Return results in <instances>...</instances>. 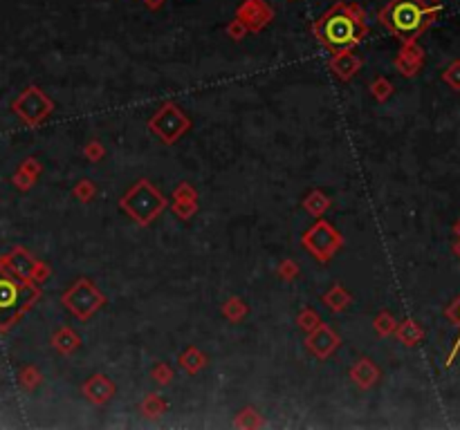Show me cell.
Listing matches in <instances>:
<instances>
[{
	"instance_id": "29",
	"label": "cell",
	"mask_w": 460,
	"mask_h": 430,
	"mask_svg": "<svg viewBox=\"0 0 460 430\" xmlns=\"http://www.w3.org/2000/svg\"><path fill=\"white\" fill-rule=\"evenodd\" d=\"M393 92H395V88H393V83H391L387 77H380V79H375V81L371 83V94H373V99L380 101V103L389 101L391 96H393Z\"/></svg>"
},
{
	"instance_id": "7",
	"label": "cell",
	"mask_w": 460,
	"mask_h": 430,
	"mask_svg": "<svg viewBox=\"0 0 460 430\" xmlns=\"http://www.w3.org/2000/svg\"><path fill=\"white\" fill-rule=\"evenodd\" d=\"M61 303L72 316H77L79 320H88L106 305V296L90 278H79V281L61 296Z\"/></svg>"
},
{
	"instance_id": "39",
	"label": "cell",
	"mask_w": 460,
	"mask_h": 430,
	"mask_svg": "<svg viewBox=\"0 0 460 430\" xmlns=\"http://www.w3.org/2000/svg\"><path fill=\"white\" fill-rule=\"evenodd\" d=\"M50 276H52V269H50L45 262H38L36 272H34V283H36V285H43Z\"/></svg>"
},
{
	"instance_id": "4",
	"label": "cell",
	"mask_w": 460,
	"mask_h": 430,
	"mask_svg": "<svg viewBox=\"0 0 460 430\" xmlns=\"http://www.w3.org/2000/svg\"><path fill=\"white\" fill-rule=\"evenodd\" d=\"M120 209L140 227L153 224L168 209V200L148 179H137L120 200Z\"/></svg>"
},
{
	"instance_id": "14",
	"label": "cell",
	"mask_w": 460,
	"mask_h": 430,
	"mask_svg": "<svg viewBox=\"0 0 460 430\" xmlns=\"http://www.w3.org/2000/svg\"><path fill=\"white\" fill-rule=\"evenodd\" d=\"M3 262L12 269L16 276L34 283V272H36V267H38L41 260L38 258H34V253H29L27 249H23V246H14V249L3 258Z\"/></svg>"
},
{
	"instance_id": "8",
	"label": "cell",
	"mask_w": 460,
	"mask_h": 430,
	"mask_svg": "<svg viewBox=\"0 0 460 430\" xmlns=\"http://www.w3.org/2000/svg\"><path fill=\"white\" fill-rule=\"evenodd\" d=\"M12 110L20 117V121L25 126L38 128L52 112H55V101H52L38 85H29V88H25L14 99Z\"/></svg>"
},
{
	"instance_id": "34",
	"label": "cell",
	"mask_w": 460,
	"mask_h": 430,
	"mask_svg": "<svg viewBox=\"0 0 460 430\" xmlns=\"http://www.w3.org/2000/svg\"><path fill=\"white\" fill-rule=\"evenodd\" d=\"M224 34H227V36H229L231 40H236V43H240V40H243L245 36H247V34H250V29H247V27H245V23H243V20H238L236 16H233V18L229 20V25H227V29H224Z\"/></svg>"
},
{
	"instance_id": "32",
	"label": "cell",
	"mask_w": 460,
	"mask_h": 430,
	"mask_svg": "<svg viewBox=\"0 0 460 430\" xmlns=\"http://www.w3.org/2000/svg\"><path fill=\"white\" fill-rule=\"evenodd\" d=\"M83 155H85V159H88V161H92V164H97V161H101L106 157V146L99 142V139H92V142L85 144Z\"/></svg>"
},
{
	"instance_id": "26",
	"label": "cell",
	"mask_w": 460,
	"mask_h": 430,
	"mask_svg": "<svg viewBox=\"0 0 460 430\" xmlns=\"http://www.w3.org/2000/svg\"><path fill=\"white\" fill-rule=\"evenodd\" d=\"M168 209L175 218L189 222L198 213V200H171Z\"/></svg>"
},
{
	"instance_id": "20",
	"label": "cell",
	"mask_w": 460,
	"mask_h": 430,
	"mask_svg": "<svg viewBox=\"0 0 460 430\" xmlns=\"http://www.w3.org/2000/svg\"><path fill=\"white\" fill-rule=\"evenodd\" d=\"M445 316H447V320H452L454 325L458 327V336H456L454 346H452V350H449L447 359H445V368H452L454 361H456V357L460 354V296L445 309Z\"/></svg>"
},
{
	"instance_id": "24",
	"label": "cell",
	"mask_w": 460,
	"mask_h": 430,
	"mask_svg": "<svg viewBox=\"0 0 460 430\" xmlns=\"http://www.w3.org/2000/svg\"><path fill=\"white\" fill-rule=\"evenodd\" d=\"M233 426L236 428H263L265 426V422H263V415L256 410V408H252V406H247V408H243V410L233 417Z\"/></svg>"
},
{
	"instance_id": "21",
	"label": "cell",
	"mask_w": 460,
	"mask_h": 430,
	"mask_svg": "<svg viewBox=\"0 0 460 430\" xmlns=\"http://www.w3.org/2000/svg\"><path fill=\"white\" fill-rule=\"evenodd\" d=\"M303 209L312 215V218H324V213L330 209V198L324 191H312V193H308V198L303 200Z\"/></svg>"
},
{
	"instance_id": "2",
	"label": "cell",
	"mask_w": 460,
	"mask_h": 430,
	"mask_svg": "<svg viewBox=\"0 0 460 430\" xmlns=\"http://www.w3.org/2000/svg\"><path fill=\"white\" fill-rule=\"evenodd\" d=\"M440 12V3L429 5L424 0H389L380 9L378 20L384 29L400 38V43H415Z\"/></svg>"
},
{
	"instance_id": "15",
	"label": "cell",
	"mask_w": 460,
	"mask_h": 430,
	"mask_svg": "<svg viewBox=\"0 0 460 430\" xmlns=\"http://www.w3.org/2000/svg\"><path fill=\"white\" fill-rule=\"evenodd\" d=\"M380 376H382L380 368H378V365L373 363L371 359H366V357L359 359V361L350 368V379H352V383H355L357 388H361V390L375 388L378 381H380Z\"/></svg>"
},
{
	"instance_id": "19",
	"label": "cell",
	"mask_w": 460,
	"mask_h": 430,
	"mask_svg": "<svg viewBox=\"0 0 460 430\" xmlns=\"http://www.w3.org/2000/svg\"><path fill=\"white\" fill-rule=\"evenodd\" d=\"M321 300H324V305L330 311H335V314H337V311L348 309V305L352 303V294L348 292L344 285H333L324 296H321Z\"/></svg>"
},
{
	"instance_id": "17",
	"label": "cell",
	"mask_w": 460,
	"mask_h": 430,
	"mask_svg": "<svg viewBox=\"0 0 460 430\" xmlns=\"http://www.w3.org/2000/svg\"><path fill=\"white\" fill-rule=\"evenodd\" d=\"M52 346L61 354H74L81 348V336L74 332L72 327H59L55 334H52Z\"/></svg>"
},
{
	"instance_id": "38",
	"label": "cell",
	"mask_w": 460,
	"mask_h": 430,
	"mask_svg": "<svg viewBox=\"0 0 460 430\" xmlns=\"http://www.w3.org/2000/svg\"><path fill=\"white\" fill-rule=\"evenodd\" d=\"M18 168H23L27 175H31L34 179H38L41 177V173H43V166L38 164V159H34V157H27L23 164H20Z\"/></svg>"
},
{
	"instance_id": "23",
	"label": "cell",
	"mask_w": 460,
	"mask_h": 430,
	"mask_svg": "<svg viewBox=\"0 0 460 430\" xmlns=\"http://www.w3.org/2000/svg\"><path fill=\"white\" fill-rule=\"evenodd\" d=\"M247 314H250V307H247V303H245L243 298L233 296L229 300H224L222 316L227 318L229 322H240V320H245V316H247Z\"/></svg>"
},
{
	"instance_id": "42",
	"label": "cell",
	"mask_w": 460,
	"mask_h": 430,
	"mask_svg": "<svg viewBox=\"0 0 460 430\" xmlns=\"http://www.w3.org/2000/svg\"><path fill=\"white\" fill-rule=\"evenodd\" d=\"M424 3H429V5H438L440 0H424Z\"/></svg>"
},
{
	"instance_id": "30",
	"label": "cell",
	"mask_w": 460,
	"mask_h": 430,
	"mask_svg": "<svg viewBox=\"0 0 460 430\" xmlns=\"http://www.w3.org/2000/svg\"><path fill=\"white\" fill-rule=\"evenodd\" d=\"M97 191L99 188L92 179H79L72 188V195L77 198L79 202H92L94 198H97Z\"/></svg>"
},
{
	"instance_id": "25",
	"label": "cell",
	"mask_w": 460,
	"mask_h": 430,
	"mask_svg": "<svg viewBox=\"0 0 460 430\" xmlns=\"http://www.w3.org/2000/svg\"><path fill=\"white\" fill-rule=\"evenodd\" d=\"M395 327H398V320L391 314V311L382 309L380 314L373 318V329H375L378 336H391L395 334Z\"/></svg>"
},
{
	"instance_id": "12",
	"label": "cell",
	"mask_w": 460,
	"mask_h": 430,
	"mask_svg": "<svg viewBox=\"0 0 460 430\" xmlns=\"http://www.w3.org/2000/svg\"><path fill=\"white\" fill-rule=\"evenodd\" d=\"M81 392H83V396H85V399H88L90 403H94V406H106V403H108L113 396H115L117 385L113 383L110 376H106V374H92L90 379L81 385Z\"/></svg>"
},
{
	"instance_id": "27",
	"label": "cell",
	"mask_w": 460,
	"mask_h": 430,
	"mask_svg": "<svg viewBox=\"0 0 460 430\" xmlns=\"http://www.w3.org/2000/svg\"><path fill=\"white\" fill-rule=\"evenodd\" d=\"M321 316L317 314L315 309H310V307H303L301 311H299V316H296V325H299V329L301 332H306V334H310L312 329H317L319 325H321Z\"/></svg>"
},
{
	"instance_id": "40",
	"label": "cell",
	"mask_w": 460,
	"mask_h": 430,
	"mask_svg": "<svg viewBox=\"0 0 460 430\" xmlns=\"http://www.w3.org/2000/svg\"><path fill=\"white\" fill-rule=\"evenodd\" d=\"M454 235H456V242H454V251H456V255L460 258V220L456 222V227H454Z\"/></svg>"
},
{
	"instance_id": "33",
	"label": "cell",
	"mask_w": 460,
	"mask_h": 430,
	"mask_svg": "<svg viewBox=\"0 0 460 430\" xmlns=\"http://www.w3.org/2000/svg\"><path fill=\"white\" fill-rule=\"evenodd\" d=\"M151 379L159 385H168L171 381H173V370H171L168 363H157L151 370Z\"/></svg>"
},
{
	"instance_id": "1",
	"label": "cell",
	"mask_w": 460,
	"mask_h": 430,
	"mask_svg": "<svg viewBox=\"0 0 460 430\" xmlns=\"http://www.w3.org/2000/svg\"><path fill=\"white\" fill-rule=\"evenodd\" d=\"M312 34L330 54L355 50L368 34L366 12L357 3L337 0L312 23Z\"/></svg>"
},
{
	"instance_id": "35",
	"label": "cell",
	"mask_w": 460,
	"mask_h": 430,
	"mask_svg": "<svg viewBox=\"0 0 460 430\" xmlns=\"http://www.w3.org/2000/svg\"><path fill=\"white\" fill-rule=\"evenodd\" d=\"M299 274H301V269H299V265L294 260H283L279 265V278L285 283L294 281V278H299Z\"/></svg>"
},
{
	"instance_id": "6",
	"label": "cell",
	"mask_w": 460,
	"mask_h": 430,
	"mask_svg": "<svg viewBox=\"0 0 460 430\" xmlns=\"http://www.w3.org/2000/svg\"><path fill=\"white\" fill-rule=\"evenodd\" d=\"M301 246L319 262H330L344 246L341 233L324 218H317V222L301 235Z\"/></svg>"
},
{
	"instance_id": "16",
	"label": "cell",
	"mask_w": 460,
	"mask_h": 430,
	"mask_svg": "<svg viewBox=\"0 0 460 430\" xmlns=\"http://www.w3.org/2000/svg\"><path fill=\"white\" fill-rule=\"evenodd\" d=\"M395 339L406 348L420 346L422 339H424V329L420 327V322H415L413 318H406V320L398 322V327H395Z\"/></svg>"
},
{
	"instance_id": "18",
	"label": "cell",
	"mask_w": 460,
	"mask_h": 430,
	"mask_svg": "<svg viewBox=\"0 0 460 430\" xmlns=\"http://www.w3.org/2000/svg\"><path fill=\"white\" fill-rule=\"evenodd\" d=\"M178 363H180V368L185 370V372H189V374H198V372H202V370L207 368L209 359H207V354L202 352V350H198V348H194V346H189L185 352L180 354Z\"/></svg>"
},
{
	"instance_id": "5",
	"label": "cell",
	"mask_w": 460,
	"mask_h": 430,
	"mask_svg": "<svg viewBox=\"0 0 460 430\" xmlns=\"http://www.w3.org/2000/svg\"><path fill=\"white\" fill-rule=\"evenodd\" d=\"M148 131H151L162 144L173 146L191 131V119L178 103L166 101L151 119H148Z\"/></svg>"
},
{
	"instance_id": "37",
	"label": "cell",
	"mask_w": 460,
	"mask_h": 430,
	"mask_svg": "<svg viewBox=\"0 0 460 430\" xmlns=\"http://www.w3.org/2000/svg\"><path fill=\"white\" fill-rule=\"evenodd\" d=\"M12 181H14V186H16L18 191H29L31 186L36 184V179L31 177V175H27L23 168H18L16 173L12 175Z\"/></svg>"
},
{
	"instance_id": "22",
	"label": "cell",
	"mask_w": 460,
	"mask_h": 430,
	"mask_svg": "<svg viewBox=\"0 0 460 430\" xmlns=\"http://www.w3.org/2000/svg\"><path fill=\"white\" fill-rule=\"evenodd\" d=\"M140 410H142L144 417L155 419V417H162V415L168 410V403H166L159 394L148 392V394L144 396V399H142V403H140Z\"/></svg>"
},
{
	"instance_id": "36",
	"label": "cell",
	"mask_w": 460,
	"mask_h": 430,
	"mask_svg": "<svg viewBox=\"0 0 460 430\" xmlns=\"http://www.w3.org/2000/svg\"><path fill=\"white\" fill-rule=\"evenodd\" d=\"M171 200H198V191L189 184V181H182L171 193Z\"/></svg>"
},
{
	"instance_id": "28",
	"label": "cell",
	"mask_w": 460,
	"mask_h": 430,
	"mask_svg": "<svg viewBox=\"0 0 460 430\" xmlns=\"http://www.w3.org/2000/svg\"><path fill=\"white\" fill-rule=\"evenodd\" d=\"M18 381L27 392H31L43 383V374L38 372V368H34V365H25V368L20 370V374H18Z\"/></svg>"
},
{
	"instance_id": "41",
	"label": "cell",
	"mask_w": 460,
	"mask_h": 430,
	"mask_svg": "<svg viewBox=\"0 0 460 430\" xmlns=\"http://www.w3.org/2000/svg\"><path fill=\"white\" fill-rule=\"evenodd\" d=\"M142 3H144L148 9H159V7L166 3V0H142Z\"/></svg>"
},
{
	"instance_id": "10",
	"label": "cell",
	"mask_w": 460,
	"mask_h": 430,
	"mask_svg": "<svg viewBox=\"0 0 460 430\" xmlns=\"http://www.w3.org/2000/svg\"><path fill=\"white\" fill-rule=\"evenodd\" d=\"M339 346H341L339 334L330 325H326V322H321V325L310 332L308 339H306V348L321 361L333 357Z\"/></svg>"
},
{
	"instance_id": "3",
	"label": "cell",
	"mask_w": 460,
	"mask_h": 430,
	"mask_svg": "<svg viewBox=\"0 0 460 430\" xmlns=\"http://www.w3.org/2000/svg\"><path fill=\"white\" fill-rule=\"evenodd\" d=\"M38 298L41 285L16 276L0 258V332L12 329Z\"/></svg>"
},
{
	"instance_id": "31",
	"label": "cell",
	"mask_w": 460,
	"mask_h": 430,
	"mask_svg": "<svg viewBox=\"0 0 460 430\" xmlns=\"http://www.w3.org/2000/svg\"><path fill=\"white\" fill-rule=\"evenodd\" d=\"M443 81H445L452 90H458V92H460V59L452 61V63H449V66L445 68Z\"/></svg>"
},
{
	"instance_id": "9",
	"label": "cell",
	"mask_w": 460,
	"mask_h": 430,
	"mask_svg": "<svg viewBox=\"0 0 460 430\" xmlns=\"http://www.w3.org/2000/svg\"><path fill=\"white\" fill-rule=\"evenodd\" d=\"M236 18L243 20L250 34H259L274 20V9L265 0H243L236 7Z\"/></svg>"
},
{
	"instance_id": "11",
	"label": "cell",
	"mask_w": 460,
	"mask_h": 430,
	"mask_svg": "<svg viewBox=\"0 0 460 430\" xmlns=\"http://www.w3.org/2000/svg\"><path fill=\"white\" fill-rule=\"evenodd\" d=\"M422 66H424V50L418 45V40L402 43L398 57H395V61H393V68L398 70L402 77L411 79V77H415V74H420Z\"/></svg>"
},
{
	"instance_id": "13",
	"label": "cell",
	"mask_w": 460,
	"mask_h": 430,
	"mask_svg": "<svg viewBox=\"0 0 460 430\" xmlns=\"http://www.w3.org/2000/svg\"><path fill=\"white\" fill-rule=\"evenodd\" d=\"M361 66H364V59L359 57L355 50L337 52V54H333V57H330V61H328L330 72H333L335 77H337L339 81H344V83L355 77V74L361 70Z\"/></svg>"
}]
</instances>
